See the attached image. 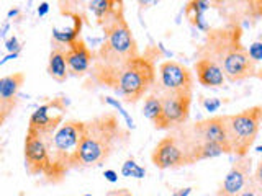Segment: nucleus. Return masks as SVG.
Wrapping results in <instances>:
<instances>
[{"instance_id": "obj_6", "label": "nucleus", "mask_w": 262, "mask_h": 196, "mask_svg": "<svg viewBox=\"0 0 262 196\" xmlns=\"http://www.w3.org/2000/svg\"><path fill=\"white\" fill-rule=\"evenodd\" d=\"M262 122V108L259 105L251 106L236 114H225L226 136L231 154L236 157L248 155L259 134Z\"/></svg>"}, {"instance_id": "obj_14", "label": "nucleus", "mask_w": 262, "mask_h": 196, "mask_svg": "<svg viewBox=\"0 0 262 196\" xmlns=\"http://www.w3.org/2000/svg\"><path fill=\"white\" fill-rule=\"evenodd\" d=\"M66 64L68 70L74 77H84L89 74L90 67L94 64V53L90 51L85 41L82 38H77L71 44L66 46Z\"/></svg>"}, {"instance_id": "obj_2", "label": "nucleus", "mask_w": 262, "mask_h": 196, "mask_svg": "<svg viewBox=\"0 0 262 196\" xmlns=\"http://www.w3.org/2000/svg\"><path fill=\"white\" fill-rule=\"evenodd\" d=\"M89 74L90 80H94L97 85L115 90L123 98V102L129 105L141 100L156 85L158 79L154 56L151 54H138L118 69H103L92 65Z\"/></svg>"}, {"instance_id": "obj_32", "label": "nucleus", "mask_w": 262, "mask_h": 196, "mask_svg": "<svg viewBox=\"0 0 262 196\" xmlns=\"http://www.w3.org/2000/svg\"><path fill=\"white\" fill-rule=\"evenodd\" d=\"M190 193H192V188H184V190L174 191V194H172V196H188Z\"/></svg>"}, {"instance_id": "obj_1", "label": "nucleus", "mask_w": 262, "mask_h": 196, "mask_svg": "<svg viewBox=\"0 0 262 196\" xmlns=\"http://www.w3.org/2000/svg\"><path fill=\"white\" fill-rule=\"evenodd\" d=\"M129 137V131L121 126L118 114L113 111L84 121L77 154V168H95L103 165L115 152L128 145Z\"/></svg>"}, {"instance_id": "obj_33", "label": "nucleus", "mask_w": 262, "mask_h": 196, "mask_svg": "<svg viewBox=\"0 0 262 196\" xmlns=\"http://www.w3.org/2000/svg\"><path fill=\"white\" fill-rule=\"evenodd\" d=\"M156 2V0H138V4H139V7L141 8H147L149 5H152Z\"/></svg>"}, {"instance_id": "obj_10", "label": "nucleus", "mask_w": 262, "mask_h": 196, "mask_svg": "<svg viewBox=\"0 0 262 196\" xmlns=\"http://www.w3.org/2000/svg\"><path fill=\"white\" fill-rule=\"evenodd\" d=\"M193 72L177 61H164L159 65V88L166 92L192 93Z\"/></svg>"}, {"instance_id": "obj_16", "label": "nucleus", "mask_w": 262, "mask_h": 196, "mask_svg": "<svg viewBox=\"0 0 262 196\" xmlns=\"http://www.w3.org/2000/svg\"><path fill=\"white\" fill-rule=\"evenodd\" d=\"M193 70L199 84L207 88H218L225 84V76L221 67L207 57H199L193 65Z\"/></svg>"}, {"instance_id": "obj_26", "label": "nucleus", "mask_w": 262, "mask_h": 196, "mask_svg": "<svg viewBox=\"0 0 262 196\" xmlns=\"http://www.w3.org/2000/svg\"><path fill=\"white\" fill-rule=\"evenodd\" d=\"M203 106L207 111H218V108L221 106V102L218 100V98H205Z\"/></svg>"}, {"instance_id": "obj_7", "label": "nucleus", "mask_w": 262, "mask_h": 196, "mask_svg": "<svg viewBox=\"0 0 262 196\" xmlns=\"http://www.w3.org/2000/svg\"><path fill=\"white\" fill-rule=\"evenodd\" d=\"M161 96V129L184 126L190 116L192 93L158 90Z\"/></svg>"}, {"instance_id": "obj_28", "label": "nucleus", "mask_w": 262, "mask_h": 196, "mask_svg": "<svg viewBox=\"0 0 262 196\" xmlns=\"http://www.w3.org/2000/svg\"><path fill=\"white\" fill-rule=\"evenodd\" d=\"M105 196H135L128 188H118V190H110Z\"/></svg>"}, {"instance_id": "obj_13", "label": "nucleus", "mask_w": 262, "mask_h": 196, "mask_svg": "<svg viewBox=\"0 0 262 196\" xmlns=\"http://www.w3.org/2000/svg\"><path fill=\"white\" fill-rule=\"evenodd\" d=\"M185 129L188 131V134L193 136L195 139L220 144L231 154V149H229V144H228V136H226L225 114L223 116H211L207 119L196 121L192 126H187Z\"/></svg>"}, {"instance_id": "obj_19", "label": "nucleus", "mask_w": 262, "mask_h": 196, "mask_svg": "<svg viewBox=\"0 0 262 196\" xmlns=\"http://www.w3.org/2000/svg\"><path fill=\"white\" fill-rule=\"evenodd\" d=\"M72 18V27L69 28H54L53 30V41L54 46H68L72 41H76L80 38V31H82V16L79 12H69L66 13Z\"/></svg>"}, {"instance_id": "obj_27", "label": "nucleus", "mask_w": 262, "mask_h": 196, "mask_svg": "<svg viewBox=\"0 0 262 196\" xmlns=\"http://www.w3.org/2000/svg\"><path fill=\"white\" fill-rule=\"evenodd\" d=\"M77 2H80V0H59V4H61V12H62V13H69V12H71V8H72V5H76Z\"/></svg>"}, {"instance_id": "obj_31", "label": "nucleus", "mask_w": 262, "mask_h": 196, "mask_svg": "<svg viewBox=\"0 0 262 196\" xmlns=\"http://www.w3.org/2000/svg\"><path fill=\"white\" fill-rule=\"evenodd\" d=\"M48 12H49V4H48V2L39 4V7H38V15H39V16H45Z\"/></svg>"}, {"instance_id": "obj_29", "label": "nucleus", "mask_w": 262, "mask_h": 196, "mask_svg": "<svg viewBox=\"0 0 262 196\" xmlns=\"http://www.w3.org/2000/svg\"><path fill=\"white\" fill-rule=\"evenodd\" d=\"M7 49H8V51H10V53H12V51H13V53H18V51H20L18 39H16L15 36L8 39V41H7Z\"/></svg>"}, {"instance_id": "obj_15", "label": "nucleus", "mask_w": 262, "mask_h": 196, "mask_svg": "<svg viewBox=\"0 0 262 196\" xmlns=\"http://www.w3.org/2000/svg\"><path fill=\"white\" fill-rule=\"evenodd\" d=\"M25 84V74L15 72L0 77V111L10 114L16 106V93Z\"/></svg>"}, {"instance_id": "obj_35", "label": "nucleus", "mask_w": 262, "mask_h": 196, "mask_svg": "<svg viewBox=\"0 0 262 196\" xmlns=\"http://www.w3.org/2000/svg\"><path fill=\"white\" fill-rule=\"evenodd\" d=\"M16 15H18V10H16V8H12V10L7 13L8 18H12V16H16Z\"/></svg>"}, {"instance_id": "obj_12", "label": "nucleus", "mask_w": 262, "mask_h": 196, "mask_svg": "<svg viewBox=\"0 0 262 196\" xmlns=\"http://www.w3.org/2000/svg\"><path fill=\"white\" fill-rule=\"evenodd\" d=\"M251 177H252V159L249 157V154L243 155V157H236L215 196H234L246 186Z\"/></svg>"}, {"instance_id": "obj_36", "label": "nucleus", "mask_w": 262, "mask_h": 196, "mask_svg": "<svg viewBox=\"0 0 262 196\" xmlns=\"http://www.w3.org/2000/svg\"><path fill=\"white\" fill-rule=\"evenodd\" d=\"M85 196H92V194H85Z\"/></svg>"}, {"instance_id": "obj_11", "label": "nucleus", "mask_w": 262, "mask_h": 196, "mask_svg": "<svg viewBox=\"0 0 262 196\" xmlns=\"http://www.w3.org/2000/svg\"><path fill=\"white\" fill-rule=\"evenodd\" d=\"M151 160L161 170L180 168L188 165L184 145L176 134H169L161 139L151 154Z\"/></svg>"}, {"instance_id": "obj_21", "label": "nucleus", "mask_w": 262, "mask_h": 196, "mask_svg": "<svg viewBox=\"0 0 262 196\" xmlns=\"http://www.w3.org/2000/svg\"><path fill=\"white\" fill-rule=\"evenodd\" d=\"M143 114L152 122L156 129H161V96L158 92H152L144 98Z\"/></svg>"}, {"instance_id": "obj_5", "label": "nucleus", "mask_w": 262, "mask_h": 196, "mask_svg": "<svg viewBox=\"0 0 262 196\" xmlns=\"http://www.w3.org/2000/svg\"><path fill=\"white\" fill-rule=\"evenodd\" d=\"M105 43L94 54V64L103 69H118L128 62L131 57L139 54L138 43L133 31L125 20V15L115 20L112 24L103 28Z\"/></svg>"}, {"instance_id": "obj_9", "label": "nucleus", "mask_w": 262, "mask_h": 196, "mask_svg": "<svg viewBox=\"0 0 262 196\" xmlns=\"http://www.w3.org/2000/svg\"><path fill=\"white\" fill-rule=\"evenodd\" d=\"M64 111H66L64 100L62 98H54L53 102L41 105L39 108L33 111V114L30 116L28 128L49 139L62 122Z\"/></svg>"}, {"instance_id": "obj_24", "label": "nucleus", "mask_w": 262, "mask_h": 196, "mask_svg": "<svg viewBox=\"0 0 262 196\" xmlns=\"http://www.w3.org/2000/svg\"><path fill=\"white\" fill-rule=\"evenodd\" d=\"M103 102L106 103V105H110V106H113V108H117L121 114H123V118H125V121H126V125L129 126V128H133L135 125H133V118L129 116L128 114V111H125V108L121 106V103L117 100V98H112V96H105L103 98Z\"/></svg>"}, {"instance_id": "obj_8", "label": "nucleus", "mask_w": 262, "mask_h": 196, "mask_svg": "<svg viewBox=\"0 0 262 196\" xmlns=\"http://www.w3.org/2000/svg\"><path fill=\"white\" fill-rule=\"evenodd\" d=\"M49 139L41 136L36 131L28 128L25 136L23 155H25V167L28 175H45L49 168V151H48Z\"/></svg>"}, {"instance_id": "obj_34", "label": "nucleus", "mask_w": 262, "mask_h": 196, "mask_svg": "<svg viewBox=\"0 0 262 196\" xmlns=\"http://www.w3.org/2000/svg\"><path fill=\"white\" fill-rule=\"evenodd\" d=\"M7 118H8V114H5V113L0 111V128L4 126V122H5V119H7Z\"/></svg>"}, {"instance_id": "obj_3", "label": "nucleus", "mask_w": 262, "mask_h": 196, "mask_svg": "<svg viewBox=\"0 0 262 196\" xmlns=\"http://www.w3.org/2000/svg\"><path fill=\"white\" fill-rule=\"evenodd\" d=\"M241 38L243 30L239 24L208 31L207 41L199 53L200 57L216 62L223 70L225 80L229 82H243L257 74V64L251 61Z\"/></svg>"}, {"instance_id": "obj_17", "label": "nucleus", "mask_w": 262, "mask_h": 196, "mask_svg": "<svg viewBox=\"0 0 262 196\" xmlns=\"http://www.w3.org/2000/svg\"><path fill=\"white\" fill-rule=\"evenodd\" d=\"M89 10L94 13L97 23L106 28L123 15V0H89Z\"/></svg>"}, {"instance_id": "obj_18", "label": "nucleus", "mask_w": 262, "mask_h": 196, "mask_svg": "<svg viewBox=\"0 0 262 196\" xmlns=\"http://www.w3.org/2000/svg\"><path fill=\"white\" fill-rule=\"evenodd\" d=\"M66 46H53L48 59V74L56 82H66L69 77L68 64H66Z\"/></svg>"}, {"instance_id": "obj_20", "label": "nucleus", "mask_w": 262, "mask_h": 196, "mask_svg": "<svg viewBox=\"0 0 262 196\" xmlns=\"http://www.w3.org/2000/svg\"><path fill=\"white\" fill-rule=\"evenodd\" d=\"M213 0H190V2L187 4V8H185V15L187 18L190 20V23L193 27H196L202 31H210V27L205 21V13L207 10L211 7Z\"/></svg>"}, {"instance_id": "obj_25", "label": "nucleus", "mask_w": 262, "mask_h": 196, "mask_svg": "<svg viewBox=\"0 0 262 196\" xmlns=\"http://www.w3.org/2000/svg\"><path fill=\"white\" fill-rule=\"evenodd\" d=\"M248 54H249L252 62L259 64L262 61V43H260V41H254V43L248 49Z\"/></svg>"}, {"instance_id": "obj_30", "label": "nucleus", "mask_w": 262, "mask_h": 196, "mask_svg": "<svg viewBox=\"0 0 262 196\" xmlns=\"http://www.w3.org/2000/svg\"><path fill=\"white\" fill-rule=\"evenodd\" d=\"M105 178L108 180L110 183H115L118 180V175H117V172H115V170H105Z\"/></svg>"}, {"instance_id": "obj_22", "label": "nucleus", "mask_w": 262, "mask_h": 196, "mask_svg": "<svg viewBox=\"0 0 262 196\" xmlns=\"http://www.w3.org/2000/svg\"><path fill=\"white\" fill-rule=\"evenodd\" d=\"M234 196H262V183H260V167L256 168V172L249 178V182L246 183V186L239 193H236Z\"/></svg>"}, {"instance_id": "obj_23", "label": "nucleus", "mask_w": 262, "mask_h": 196, "mask_svg": "<svg viewBox=\"0 0 262 196\" xmlns=\"http://www.w3.org/2000/svg\"><path fill=\"white\" fill-rule=\"evenodd\" d=\"M121 174L125 177H135V178H144L146 170L143 167H139L135 162V159H128L121 167Z\"/></svg>"}, {"instance_id": "obj_4", "label": "nucleus", "mask_w": 262, "mask_h": 196, "mask_svg": "<svg viewBox=\"0 0 262 196\" xmlns=\"http://www.w3.org/2000/svg\"><path fill=\"white\" fill-rule=\"evenodd\" d=\"M84 121H62L48 141L49 168L45 174L48 183L57 185L71 170L77 168V154L82 139Z\"/></svg>"}]
</instances>
